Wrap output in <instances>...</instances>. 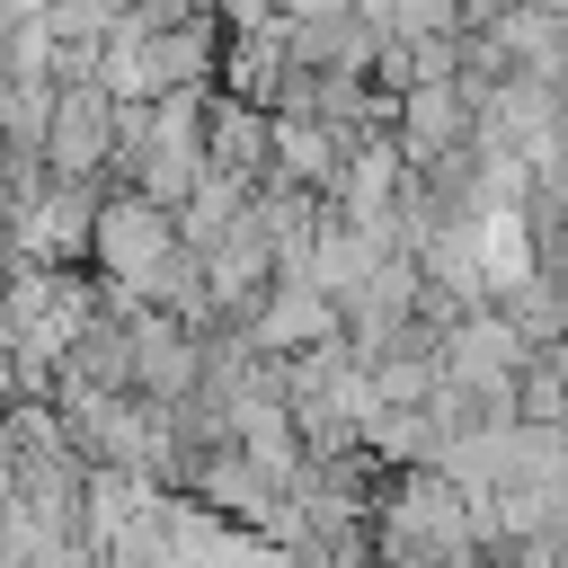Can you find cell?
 Listing matches in <instances>:
<instances>
[{
	"mask_svg": "<svg viewBox=\"0 0 568 568\" xmlns=\"http://www.w3.org/2000/svg\"><path fill=\"white\" fill-rule=\"evenodd\" d=\"M373 550L399 568H479L488 559V524L479 497H462L444 470H390V488L373 497Z\"/></svg>",
	"mask_w": 568,
	"mask_h": 568,
	"instance_id": "1",
	"label": "cell"
},
{
	"mask_svg": "<svg viewBox=\"0 0 568 568\" xmlns=\"http://www.w3.org/2000/svg\"><path fill=\"white\" fill-rule=\"evenodd\" d=\"M98 204H106V178H44L36 204L9 222V248L36 266H80L98 240Z\"/></svg>",
	"mask_w": 568,
	"mask_h": 568,
	"instance_id": "4",
	"label": "cell"
},
{
	"mask_svg": "<svg viewBox=\"0 0 568 568\" xmlns=\"http://www.w3.org/2000/svg\"><path fill=\"white\" fill-rule=\"evenodd\" d=\"M115 124H124V98H115L98 71H62L53 133H44V169H53V178H106V169H115Z\"/></svg>",
	"mask_w": 568,
	"mask_h": 568,
	"instance_id": "3",
	"label": "cell"
},
{
	"mask_svg": "<svg viewBox=\"0 0 568 568\" xmlns=\"http://www.w3.org/2000/svg\"><path fill=\"white\" fill-rule=\"evenodd\" d=\"M178 248H186V240H178V213H169V204H151L142 186H106L98 240H89V266H98L106 284H124V293L151 302V284H160V266H169Z\"/></svg>",
	"mask_w": 568,
	"mask_h": 568,
	"instance_id": "2",
	"label": "cell"
},
{
	"mask_svg": "<svg viewBox=\"0 0 568 568\" xmlns=\"http://www.w3.org/2000/svg\"><path fill=\"white\" fill-rule=\"evenodd\" d=\"M53 0H0V18H44Z\"/></svg>",
	"mask_w": 568,
	"mask_h": 568,
	"instance_id": "5",
	"label": "cell"
}]
</instances>
